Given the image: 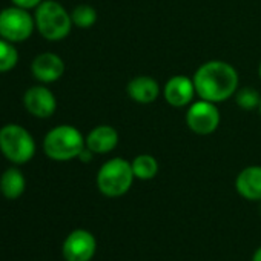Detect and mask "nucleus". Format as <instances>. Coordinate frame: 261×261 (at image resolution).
Masks as SVG:
<instances>
[{"label":"nucleus","instance_id":"f257e3e1","mask_svg":"<svg viewBox=\"0 0 261 261\" xmlns=\"http://www.w3.org/2000/svg\"><path fill=\"white\" fill-rule=\"evenodd\" d=\"M192 80L197 95L201 100L217 105L235 95L240 77L230 63L223 60H209L198 66Z\"/></svg>","mask_w":261,"mask_h":261},{"label":"nucleus","instance_id":"f03ea898","mask_svg":"<svg viewBox=\"0 0 261 261\" xmlns=\"http://www.w3.org/2000/svg\"><path fill=\"white\" fill-rule=\"evenodd\" d=\"M85 146V136L71 124H59L53 127L43 140V152L54 162H69L79 159Z\"/></svg>","mask_w":261,"mask_h":261},{"label":"nucleus","instance_id":"7ed1b4c3","mask_svg":"<svg viewBox=\"0 0 261 261\" xmlns=\"http://www.w3.org/2000/svg\"><path fill=\"white\" fill-rule=\"evenodd\" d=\"M34 22L40 36L49 42H60L66 39L74 27L71 13H68L57 0H43L36 8Z\"/></svg>","mask_w":261,"mask_h":261},{"label":"nucleus","instance_id":"20e7f679","mask_svg":"<svg viewBox=\"0 0 261 261\" xmlns=\"http://www.w3.org/2000/svg\"><path fill=\"white\" fill-rule=\"evenodd\" d=\"M0 152L13 165H25L36 155V142L28 129L8 123L0 127Z\"/></svg>","mask_w":261,"mask_h":261},{"label":"nucleus","instance_id":"39448f33","mask_svg":"<svg viewBox=\"0 0 261 261\" xmlns=\"http://www.w3.org/2000/svg\"><path fill=\"white\" fill-rule=\"evenodd\" d=\"M134 172L130 162L115 157L101 165L97 172V188L109 198H117L124 195L134 183Z\"/></svg>","mask_w":261,"mask_h":261},{"label":"nucleus","instance_id":"423d86ee","mask_svg":"<svg viewBox=\"0 0 261 261\" xmlns=\"http://www.w3.org/2000/svg\"><path fill=\"white\" fill-rule=\"evenodd\" d=\"M34 30V16H31L28 10L13 5L0 11V37L2 39L11 43H20L28 40Z\"/></svg>","mask_w":261,"mask_h":261},{"label":"nucleus","instance_id":"0eeeda50","mask_svg":"<svg viewBox=\"0 0 261 261\" xmlns=\"http://www.w3.org/2000/svg\"><path fill=\"white\" fill-rule=\"evenodd\" d=\"M220 111L215 103L207 100L192 101L186 111V124L197 136H211L220 126Z\"/></svg>","mask_w":261,"mask_h":261},{"label":"nucleus","instance_id":"6e6552de","mask_svg":"<svg viewBox=\"0 0 261 261\" xmlns=\"http://www.w3.org/2000/svg\"><path fill=\"white\" fill-rule=\"evenodd\" d=\"M97 250L95 237L86 229L72 230L63 241L62 253L65 261H91Z\"/></svg>","mask_w":261,"mask_h":261},{"label":"nucleus","instance_id":"1a4fd4ad","mask_svg":"<svg viewBox=\"0 0 261 261\" xmlns=\"http://www.w3.org/2000/svg\"><path fill=\"white\" fill-rule=\"evenodd\" d=\"M23 105L31 115L37 118H49L57 109V98L49 88L36 85L27 89L23 95Z\"/></svg>","mask_w":261,"mask_h":261},{"label":"nucleus","instance_id":"9d476101","mask_svg":"<svg viewBox=\"0 0 261 261\" xmlns=\"http://www.w3.org/2000/svg\"><path fill=\"white\" fill-rule=\"evenodd\" d=\"M165 100L174 108H185L192 103L197 95L194 80L186 75H174L171 77L163 88Z\"/></svg>","mask_w":261,"mask_h":261},{"label":"nucleus","instance_id":"9b49d317","mask_svg":"<svg viewBox=\"0 0 261 261\" xmlns=\"http://www.w3.org/2000/svg\"><path fill=\"white\" fill-rule=\"evenodd\" d=\"M31 72L34 79L42 83H54L62 79L65 72V62L54 53H42L33 60Z\"/></svg>","mask_w":261,"mask_h":261},{"label":"nucleus","instance_id":"f8f14e48","mask_svg":"<svg viewBox=\"0 0 261 261\" xmlns=\"http://www.w3.org/2000/svg\"><path fill=\"white\" fill-rule=\"evenodd\" d=\"M160 91L162 89L159 82L151 75H137L133 80H129L126 86V92L129 98L140 105L154 103L159 98Z\"/></svg>","mask_w":261,"mask_h":261},{"label":"nucleus","instance_id":"ddd939ff","mask_svg":"<svg viewBox=\"0 0 261 261\" xmlns=\"http://www.w3.org/2000/svg\"><path fill=\"white\" fill-rule=\"evenodd\" d=\"M85 140L86 148L91 149L94 154H109L118 145V133L115 127L109 124H98L89 130Z\"/></svg>","mask_w":261,"mask_h":261},{"label":"nucleus","instance_id":"4468645a","mask_svg":"<svg viewBox=\"0 0 261 261\" xmlns=\"http://www.w3.org/2000/svg\"><path fill=\"white\" fill-rule=\"evenodd\" d=\"M237 192L250 201H261V166L244 168L235 180Z\"/></svg>","mask_w":261,"mask_h":261},{"label":"nucleus","instance_id":"2eb2a0df","mask_svg":"<svg viewBox=\"0 0 261 261\" xmlns=\"http://www.w3.org/2000/svg\"><path fill=\"white\" fill-rule=\"evenodd\" d=\"M27 189V180L19 168H8L0 177V192L7 200H17Z\"/></svg>","mask_w":261,"mask_h":261},{"label":"nucleus","instance_id":"dca6fc26","mask_svg":"<svg viewBox=\"0 0 261 261\" xmlns=\"http://www.w3.org/2000/svg\"><path fill=\"white\" fill-rule=\"evenodd\" d=\"M130 166H133V172L136 178L143 180V181L152 180L159 174V162L154 155H149V154L137 155L130 162Z\"/></svg>","mask_w":261,"mask_h":261},{"label":"nucleus","instance_id":"f3484780","mask_svg":"<svg viewBox=\"0 0 261 261\" xmlns=\"http://www.w3.org/2000/svg\"><path fill=\"white\" fill-rule=\"evenodd\" d=\"M71 19H72V25L74 27H77L80 30H88V28L95 25V22H97V11L91 5L82 4V5H77L71 11Z\"/></svg>","mask_w":261,"mask_h":261},{"label":"nucleus","instance_id":"a211bd4d","mask_svg":"<svg viewBox=\"0 0 261 261\" xmlns=\"http://www.w3.org/2000/svg\"><path fill=\"white\" fill-rule=\"evenodd\" d=\"M19 62V53L14 43L0 37V72H8L16 68Z\"/></svg>","mask_w":261,"mask_h":261},{"label":"nucleus","instance_id":"6ab92c4d","mask_svg":"<svg viewBox=\"0 0 261 261\" xmlns=\"http://www.w3.org/2000/svg\"><path fill=\"white\" fill-rule=\"evenodd\" d=\"M261 101V95L256 89H253L252 86H244L237 89L235 92V103L244 109V111H252L256 109L259 106Z\"/></svg>","mask_w":261,"mask_h":261},{"label":"nucleus","instance_id":"aec40b11","mask_svg":"<svg viewBox=\"0 0 261 261\" xmlns=\"http://www.w3.org/2000/svg\"><path fill=\"white\" fill-rule=\"evenodd\" d=\"M11 2H13V5L30 11V10H36L43 0H11Z\"/></svg>","mask_w":261,"mask_h":261},{"label":"nucleus","instance_id":"412c9836","mask_svg":"<svg viewBox=\"0 0 261 261\" xmlns=\"http://www.w3.org/2000/svg\"><path fill=\"white\" fill-rule=\"evenodd\" d=\"M95 154L91 151V149H88L86 146H85V149L80 152V155H79V160H82L83 163H89L91 160H92V157H94Z\"/></svg>","mask_w":261,"mask_h":261},{"label":"nucleus","instance_id":"4be33fe9","mask_svg":"<svg viewBox=\"0 0 261 261\" xmlns=\"http://www.w3.org/2000/svg\"><path fill=\"white\" fill-rule=\"evenodd\" d=\"M252 261H261V247H258V249L255 250V253H253V258H252Z\"/></svg>","mask_w":261,"mask_h":261},{"label":"nucleus","instance_id":"5701e85b","mask_svg":"<svg viewBox=\"0 0 261 261\" xmlns=\"http://www.w3.org/2000/svg\"><path fill=\"white\" fill-rule=\"evenodd\" d=\"M258 74H259V79H261V62H259V66H258Z\"/></svg>","mask_w":261,"mask_h":261},{"label":"nucleus","instance_id":"b1692460","mask_svg":"<svg viewBox=\"0 0 261 261\" xmlns=\"http://www.w3.org/2000/svg\"><path fill=\"white\" fill-rule=\"evenodd\" d=\"M258 109H259V114H261V101H259V106H258Z\"/></svg>","mask_w":261,"mask_h":261}]
</instances>
